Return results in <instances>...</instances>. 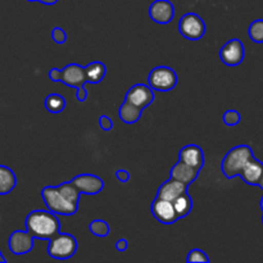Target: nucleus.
I'll return each mask as SVG.
<instances>
[{"mask_svg":"<svg viewBox=\"0 0 263 263\" xmlns=\"http://www.w3.org/2000/svg\"><path fill=\"white\" fill-rule=\"evenodd\" d=\"M80 193L72 182H63L58 186H44L41 198L50 212L59 216H73L79 210Z\"/></svg>","mask_w":263,"mask_h":263,"instance_id":"f257e3e1","label":"nucleus"},{"mask_svg":"<svg viewBox=\"0 0 263 263\" xmlns=\"http://www.w3.org/2000/svg\"><path fill=\"white\" fill-rule=\"evenodd\" d=\"M26 230L35 239L49 240L61 233V221L55 213L45 210H35L27 215L25 220Z\"/></svg>","mask_w":263,"mask_h":263,"instance_id":"f03ea898","label":"nucleus"},{"mask_svg":"<svg viewBox=\"0 0 263 263\" xmlns=\"http://www.w3.org/2000/svg\"><path fill=\"white\" fill-rule=\"evenodd\" d=\"M252 157H253V152L249 145L241 144V145L234 146L223 157L222 162H221V171L228 179L239 176L243 167Z\"/></svg>","mask_w":263,"mask_h":263,"instance_id":"7ed1b4c3","label":"nucleus"},{"mask_svg":"<svg viewBox=\"0 0 263 263\" xmlns=\"http://www.w3.org/2000/svg\"><path fill=\"white\" fill-rule=\"evenodd\" d=\"M48 241V254L51 258L69 259L76 254L77 240L71 234L58 233Z\"/></svg>","mask_w":263,"mask_h":263,"instance_id":"20e7f679","label":"nucleus"},{"mask_svg":"<svg viewBox=\"0 0 263 263\" xmlns=\"http://www.w3.org/2000/svg\"><path fill=\"white\" fill-rule=\"evenodd\" d=\"M148 85L154 91H171L177 85V74L167 66H158L148 74Z\"/></svg>","mask_w":263,"mask_h":263,"instance_id":"39448f33","label":"nucleus"},{"mask_svg":"<svg viewBox=\"0 0 263 263\" xmlns=\"http://www.w3.org/2000/svg\"><path fill=\"white\" fill-rule=\"evenodd\" d=\"M207 26L197 13H186L179 21V32L190 41H198L205 35Z\"/></svg>","mask_w":263,"mask_h":263,"instance_id":"423d86ee","label":"nucleus"},{"mask_svg":"<svg viewBox=\"0 0 263 263\" xmlns=\"http://www.w3.org/2000/svg\"><path fill=\"white\" fill-rule=\"evenodd\" d=\"M246 49L239 39H231L223 44L220 50V59L223 64L229 67H236L244 61Z\"/></svg>","mask_w":263,"mask_h":263,"instance_id":"0eeeda50","label":"nucleus"},{"mask_svg":"<svg viewBox=\"0 0 263 263\" xmlns=\"http://www.w3.org/2000/svg\"><path fill=\"white\" fill-rule=\"evenodd\" d=\"M72 185L79 190L80 194L97 195L104 189V181L102 177L91 174H81L71 180Z\"/></svg>","mask_w":263,"mask_h":263,"instance_id":"6e6552de","label":"nucleus"},{"mask_svg":"<svg viewBox=\"0 0 263 263\" xmlns=\"http://www.w3.org/2000/svg\"><path fill=\"white\" fill-rule=\"evenodd\" d=\"M151 211L153 217L158 222L163 223V225H174L179 220L176 211H175L174 203L171 200H166L156 197V199L153 200L151 205Z\"/></svg>","mask_w":263,"mask_h":263,"instance_id":"1a4fd4ad","label":"nucleus"},{"mask_svg":"<svg viewBox=\"0 0 263 263\" xmlns=\"http://www.w3.org/2000/svg\"><path fill=\"white\" fill-rule=\"evenodd\" d=\"M154 99H156L154 90L149 85L145 84H136L134 86H131L128 89V91L126 92L125 97L126 102L136 105L140 109H144L149 104H152L154 102Z\"/></svg>","mask_w":263,"mask_h":263,"instance_id":"9d476101","label":"nucleus"},{"mask_svg":"<svg viewBox=\"0 0 263 263\" xmlns=\"http://www.w3.org/2000/svg\"><path fill=\"white\" fill-rule=\"evenodd\" d=\"M33 240H35V238L27 230H15L10 234L8 247L13 254L23 256V254H27L32 251Z\"/></svg>","mask_w":263,"mask_h":263,"instance_id":"9b49d317","label":"nucleus"},{"mask_svg":"<svg viewBox=\"0 0 263 263\" xmlns=\"http://www.w3.org/2000/svg\"><path fill=\"white\" fill-rule=\"evenodd\" d=\"M148 14L153 22L158 25H167L175 17V7L170 0H156L151 4Z\"/></svg>","mask_w":263,"mask_h":263,"instance_id":"f8f14e48","label":"nucleus"},{"mask_svg":"<svg viewBox=\"0 0 263 263\" xmlns=\"http://www.w3.org/2000/svg\"><path fill=\"white\" fill-rule=\"evenodd\" d=\"M179 161L193 168L202 170L204 166V153L199 145L195 144H187L182 146L179 152Z\"/></svg>","mask_w":263,"mask_h":263,"instance_id":"ddd939ff","label":"nucleus"},{"mask_svg":"<svg viewBox=\"0 0 263 263\" xmlns=\"http://www.w3.org/2000/svg\"><path fill=\"white\" fill-rule=\"evenodd\" d=\"M61 82L69 87H80L86 84L84 67L77 63H69L61 69Z\"/></svg>","mask_w":263,"mask_h":263,"instance_id":"4468645a","label":"nucleus"},{"mask_svg":"<svg viewBox=\"0 0 263 263\" xmlns=\"http://www.w3.org/2000/svg\"><path fill=\"white\" fill-rule=\"evenodd\" d=\"M198 176H199V170L193 168V167L187 166V164L182 163L180 161L170 171V177L171 179L177 180V181L182 182L186 186L193 184L198 179Z\"/></svg>","mask_w":263,"mask_h":263,"instance_id":"2eb2a0df","label":"nucleus"},{"mask_svg":"<svg viewBox=\"0 0 263 263\" xmlns=\"http://www.w3.org/2000/svg\"><path fill=\"white\" fill-rule=\"evenodd\" d=\"M185 192H187L186 185L170 177L167 181H164L163 184L158 187L157 197L162 198V199L171 200V202H174V200L176 199L179 195H181L182 193H185Z\"/></svg>","mask_w":263,"mask_h":263,"instance_id":"dca6fc26","label":"nucleus"},{"mask_svg":"<svg viewBox=\"0 0 263 263\" xmlns=\"http://www.w3.org/2000/svg\"><path fill=\"white\" fill-rule=\"evenodd\" d=\"M263 174V163L259 162L258 159H256L254 157H252L248 162L246 163V166L241 170L240 175L241 179L247 182L248 185H258L259 179H261Z\"/></svg>","mask_w":263,"mask_h":263,"instance_id":"f3484780","label":"nucleus"},{"mask_svg":"<svg viewBox=\"0 0 263 263\" xmlns=\"http://www.w3.org/2000/svg\"><path fill=\"white\" fill-rule=\"evenodd\" d=\"M85 76H86V82L89 84H99L104 80L105 74H107V67L102 62H91L87 66L84 67Z\"/></svg>","mask_w":263,"mask_h":263,"instance_id":"a211bd4d","label":"nucleus"},{"mask_svg":"<svg viewBox=\"0 0 263 263\" xmlns=\"http://www.w3.org/2000/svg\"><path fill=\"white\" fill-rule=\"evenodd\" d=\"M17 185V177L9 167L0 164V195H7Z\"/></svg>","mask_w":263,"mask_h":263,"instance_id":"6ab92c4d","label":"nucleus"},{"mask_svg":"<svg viewBox=\"0 0 263 263\" xmlns=\"http://www.w3.org/2000/svg\"><path fill=\"white\" fill-rule=\"evenodd\" d=\"M141 113H143V109H140L136 105L131 104L128 102H123L122 105L118 109V116H120L121 121L127 125H133V123H136L141 117Z\"/></svg>","mask_w":263,"mask_h":263,"instance_id":"aec40b11","label":"nucleus"},{"mask_svg":"<svg viewBox=\"0 0 263 263\" xmlns=\"http://www.w3.org/2000/svg\"><path fill=\"white\" fill-rule=\"evenodd\" d=\"M172 203H174L175 211H176V215L177 217H179V220L180 218L186 217L193 210V200L192 198H190V195L187 194V192L179 195Z\"/></svg>","mask_w":263,"mask_h":263,"instance_id":"412c9836","label":"nucleus"},{"mask_svg":"<svg viewBox=\"0 0 263 263\" xmlns=\"http://www.w3.org/2000/svg\"><path fill=\"white\" fill-rule=\"evenodd\" d=\"M45 109L49 113H53V115H58L62 113L66 108V99L62 97L61 94H57V92H51L48 97L45 98Z\"/></svg>","mask_w":263,"mask_h":263,"instance_id":"4be33fe9","label":"nucleus"},{"mask_svg":"<svg viewBox=\"0 0 263 263\" xmlns=\"http://www.w3.org/2000/svg\"><path fill=\"white\" fill-rule=\"evenodd\" d=\"M89 230L92 235L98 236V238H105V236L109 235L110 228L104 220H100V218H95L90 222Z\"/></svg>","mask_w":263,"mask_h":263,"instance_id":"5701e85b","label":"nucleus"},{"mask_svg":"<svg viewBox=\"0 0 263 263\" xmlns=\"http://www.w3.org/2000/svg\"><path fill=\"white\" fill-rule=\"evenodd\" d=\"M248 35L253 43H263V20H256L249 25Z\"/></svg>","mask_w":263,"mask_h":263,"instance_id":"b1692460","label":"nucleus"},{"mask_svg":"<svg viewBox=\"0 0 263 263\" xmlns=\"http://www.w3.org/2000/svg\"><path fill=\"white\" fill-rule=\"evenodd\" d=\"M187 263H208L210 262V257L207 256L204 251L202 249H192L187 253L186 257Z\"/></svg>","mask_w":263,"mask_h":263,"instance_id":"393cba45","label":"nucleus"},{"mask_svg":"<svg viewBox=\"0 0 263 263\" xmlns=\"http://www.w3.org/2000/svg\"><path fill=\"white\" fill-rule=\"evenodd\" d=\"M241 120V116L238 110L229 109L223 113L222 121L226 126H236Z\"/></svg>","mask_w":263,"mask_h":263,"instance_id":"a878e982","label":"nucleus"},{"mask_svg":"<svg viewBox=\"0 0 263 263\" xmlns=\"http://www.w3.org/2000/svg\"><path fill=\"white\" fill-rule=\"evenodd\" d=\"M51 39L57 44H64L67 41V33L62 27H54L51 31Z\"/></svg>","mask_w":263,"mask_h":263,"instance_id":"bb28decb","label":"nucleus"},{"mask_svg":"<svg viewBox=\"0 0 263 263\" xmlns=\"http://www.w3.org/2000/svg\"><path fill=\"white\" fill-rule=\"evenodd\" d=\"M98 123H99V126L104 131H110L113 128V121L108 116H100L99 120H98Z\"/></svg>","mask_w":263,"mask_h":263,"instance_id":"cd10ccee","label":"nucleus"},{"mask_svg":"<svg viewBox=\"0 0 263 263\" xmlns=\"http://www.w3.org/2000/svg\"><path fill=\"white\" fill-rule=\"evenodd\" d=\"M130 172L126 171V170H118V171H116V179L120 182H122V184H126L130 180Z\"/></svg>","mask_w":263,"mask_h":263,"instance_id":"c85d7f7f","label":"nucleus"},{"mask_svg":"<svg viewBox=\"0 0 263 263\" xmlns=\"http://www.w3.org/2000/svg\"><path fill=\"white\" fill-rule=\"evenodd\" d=\"M87 99V91L84 86L76 87V100L80 103H84Z\"/></svg>","mask_w":263,"mask_h":263,"instance_id":"c756f323","label":"nucleus"},{"mask_svg":"<svg viewBox=\"0 0 263 263\" xmlns=\"http://www.w3.org/2000/svg\"><path fill=\"white\" fill-rule=\"evenodd\" d=\"M49 79L53 82H61V69L51 68L49 71Z\"/></svg>","mask_w":263,"mask_h":263,"instance_id":"7c9ffc66","label":"nucleus"},{"mask_svg":"<svg viewBox=\"0 0 263 263\" xmlns=\"http://www.w3.org/2000/svg\"><path fill=\"white\" fill-rule=\"evenodd\" d=\"M127 247H128V243L126 239L121 238L118 239L117 241H116V249H117L118 252H125L127 251Z\"/></svg>","mask_w":263,"mask_h":263,"instance_id":"2f4dec72","label":"nucleus"},{"mask_svg":"<svg viewBox=\"0 0 263 263\" xmlns=\"http://www.w3.org/2000/svg\"><path fill=\"white\" fill-rule=\"evenodd\" d=\"M27 2H37V3H41V4H44V5H54V4H57V2H58V0H27Z\"/></svg>","mask_w":263,"mask_h":263,"instance_id":"473e14b6","label":"nucleus"},{"mask_svg":"<svg viewBox=\"0 0 263 263\" xmlns=\"http://www.w3.org/2000/svg\"><path fill=\"white\" fill-rule=\"evenodd\" d=\"M258 186L261 187V189H263V174H262L261 179H259V181H258Z\"/></svg>","mask_w":263,"mask_h":263,"instance_id":"72a5a7b5","label":"nucleus"},{"mask_svg":"<svg viewBox=\"0 0 263 263\" xmlns=\"http://www.w3.org/2000/svg\"><path fill=\"white\" fill-rule=\"evenodd\" d=\"M0 263H5V258H4V256H3L2 251H0Z\"/></svg>","mask_w":263,"mask_h":263,"instance_id":"f704fd0d","label":"nucleus"},{"mask_svg":"<svg viewBox=\"0 0 263 263\" xmlns=\"http://www.w3.org/2000/svg\"><path fill=\"white\" fill-rule=\"evenodd\" d=\"M261 210H262V212H263V197H262V199H261Z\"/></svg>","mask_w":263,"mask_h":263,"instance_id":"c9c22d12","label":"nucleus"},{"mask_svg":"<svg viewBox=\"0 0 263 263\" xmlns=\"http://www.w3.org/2000/svg\"><path fill=\"white\" fill-rule=\"evenodd\" d=\"M262 223H263V217H262Z\"/></svg>","mask_w":263,"mask_h":263,"instance_id":"e433bc0d","label":"nucleus"}]
</instances>
